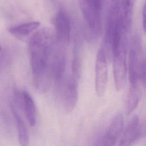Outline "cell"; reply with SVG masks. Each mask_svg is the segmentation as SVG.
I'll use <instances>...</instances> for the list:
<instances>
[{"label":"cell","mask_w":146,"mask_h":146,"mask_svg":"<svg viewBox=\"0 0 146 146\" xmlns=\"http://www.w3.org/2000/svg\"><path fill=\"white\" fill-rule=\"evenodd\" d=\"M102 3V0H79L84 19L89 29L95 35H98L101 31Z\"/></svg>","instance_id":"obj_5"},{"label":"cell","mask_w":146,"mask_h":146,"mask_svg":"<svg viewBox=\"0 0 146 146\" xmlns=\"http://www.w3.org/2000/svg\"><path fill=\"white\" fill-rule=\"evenodd\" d=\"M11 110L17 125L19 142L22 146H26L29 142V135L25 122L18 112L14 104H11Z\"/></svg>","instance_id":"obj_15"},{"label":"cell","mask_w":146,"mask_h":146,"mask_svg":"<svg viewBox=\"0 0 146 146\" xmlns=\"http://www.w3.org/2000/svg\"><path fill=\"white\" fill-rule=\"evenodd\" d=\"M135 0H121V5L124 6L133 7Z\"/></svg>","instance_id":"obj_17"},{"label":"cell","mask_w":146,"mask_h":146,"mask_svg":"<svg viewBox=\"0 0 146 146\" xmlns=\"http://www.w3.org/2000/svg\"><path fill=\"white\" fill-rule=\"evenodd\" d=\"M123 117L118 113L112 119L106 133L97 141L95 146H115L123 128Z\"/></svg>","instance_id":"obj_9"},{"label":"cell","mask_w":146,"mask_h":146,"mask_svg":"<svg viewBox=\"0 0 146 146\" xmlns=\"http://www.w3.org/2000/svg\"><path fill=\"white\" fill-rule=\"evenodd\" d=\"M59 98L62 108L67 113L75 108L78 97L77 79L72 75L65 76L57 84Z\"/></svg>","instance_id":"obj_4"},{"label":"cell","mask_w":146,"mask_h":146,"mask_svg":"<svg viewBox=\"0 0 146 146\" xmlns=\"http://www.w3.org/2000/svg\"><path fill=\"white\" fill-rule=\"evenodd\" d=\"M141 134L140 119L133 116L128 123L118 146H133Z\"/></svg>","instance_id":"obj_11"},{"label":"cell","mask_w":146,"mask_h":146,"mask_svg":"<svg viewBox=\"0 0 146 146\" xmlns=\"http://www.w3.org/2000/svg\"><path fill=\"white\" fill-rule=\"evenodd\" d=\"M56 38L58 43L67 44L71 37V22L69 17L63 11H59L54 18Z\"/></svg>","instance_id":"obj_10"},{"label":"cell","mask_w":146,"mask_h":146,"mask_svg":"<svg viewBox=\"0 0 146 146\" xmlns=\"http://www.w3.org/2000/svg\"><path fill=\"white\" fill-rule=\"evenodd\" d=\"M63 46L60 44L53 46L50 59V74L51 78L56 84L61 82L65 77L67 56Z\"/></svg>","instance_id":"obj_7"},{"label":"cell","mask_w":146,"mask_h":146,"mask_svg":"<svg viewBox=\"0 0 146 146\" xmlns=\"http://www.w3.org/2000/svg\"><path fill=\"white\" fill-rule=\"evenodd\" d=\"M126 52L127 44H123L118 47L112 54L113 78L115 87L117 91H120L124 87L126 82Z\"/></svg>","instance_id":"obj_6"},{"label":"cell","mask_w":146,"mask_h":146,"mask_svg":"<svg viewBox=\"0 0 146 146\" xmlns=\"http://www.w3.org/2000/svg\"><path fill=\"white\" fill-rule=\"evenodd\" d=\"M72 75L78 79L80 78L82 71V58L80 53V43L78 40L75 43L72 59Z\"/></svg>","instance_id":"obj_16"},{"label":"cell","mask_w":146,"mask_h":146,"mask_svg":"<svg viewBox=\"0 0 146 146\" xmlns=\"http://www.w3.org/2000/svg\"><path fill=\"white\" fill-rule=\"evenodd\" d=\"M143 30L145 32V5L143 6Z\"/></svg>","instance_id":"obj_18"},{"label":"cell","mask_w":146,"mask_h":146,"mask_svg":"<svg viewBox=\"0 0 146 146\" xmlns=\"http://www.w3.org/2000/svg\"><path fill=\"white\" fill-rule=\"evenodd\" d=\"M141 84H131L125 102V112L127 115L131 113L137 107L140 101L141 90Z\"/></svg>","instance_id":"obj_13"},{"label":"cell","mask_w":146,"mask_h":146,"mask_svg":"<svg viewBox=\"0 0 146 146\" xmlns=\"http://www.w3.org/2000/svg\"><path fill=\"white\" fill-rule=\"evenodd\" d=\"M53 46L51 34L46 29L35 33L29 40V51L33 82L40 92L47 91L51 84L50 63Z\"/></svg>","instance_id":"obj_1"},{"label":"cell","mask_w":146,"mask_h":146,"mask_svg":"<svg viewBox=\"0 0 146 146\" xmlns=\"http://www.w3.org/2000/svg\"><path fill=\"white\" fill-rule=\"evenodd\" d=\"M23 108L25 113L28 122L31 126H34L36 124V108L35 103L31 95L26 91L21 92H16L15 94Z\"/></svg>","instance_id":"obj_12"},{"label":"cell","mask_w":146,"mask_h":146,"mask_svg":"<svg viewBox=\"0 0 146 146\" xmlns=\"http://www.w3.org/2000/svg\"><path fill=\"white\" fill-rule=\"evenodd\" d=\"M121 1L111 0L108 6L106 33L104 36L105 46L107 51L111 52L112 41L113 37L121 30L125 29L123 26L120 17Z\"/></svg>","instance_id":"obj_3"},{"label":"cell","mask_w":146,"mask_h":146,"mask_svg":"<svg viewBox=\"0 0 146 146\" xmlns=\"http://www.w3.org/2000/svg\"><path fill=\"white\" fill-rule=\"evenodd\" d=\"M140 38L135 36L130 44L128 59V75L131 84H145V63Z\"/></svg>","instance_id":"obj_2"},{"label":"cell","mask_w":146,"mask_h":146,"mask_svg":"<svg viewBox=\"0 0 146 146\" xmlns=\"http://www.w3.org/2000/svg\"><path fill=\"white\" fill-rule=\"evenodd\" d=\"M1 51V46H0V51Z\"/></svg>","instance_id":"obj_19"},{"label":"cell","mask_w":146,"mask_h":146,"mask_svg":"<svg viewBox=\"0 0 146 146\" xmlns=\"http://www.w3.org/2000/svg\"><path fill=\"white\" fill-rule=\"evenodd\" d=\"M40 25L39 22L31 21L17 26L11 27L8 29L9 33L18 39H23L37 29Z\"/></svg>","instance_id":"obj_14"},{"label":"cell","mask_w":146,"mask_h":146,"mask_svg":"<svg viewBox=\"0 0 146 146\" xmlns=\"http://www.w3.org/2000/svg\"><path fill=\"white\" fill-rule=\"evenodd\" d=\"M106 52L104 48H100L97 52L95 62V90L99 96H103L106 92L108 79Z\"/></svg>","instance_id":"obj_8"}]
</instances>
